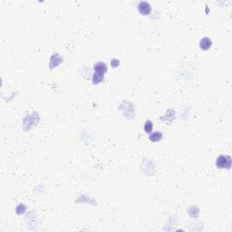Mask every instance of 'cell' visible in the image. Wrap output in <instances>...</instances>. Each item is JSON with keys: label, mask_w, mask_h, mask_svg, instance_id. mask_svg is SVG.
Instances as JSON below:
<instances>
[{"label": "cell", "mask_w": 232, "mask_h": 232, "mask_svg": "<svg viewBox=\"0 0 232 232\" xmlns=\"http://www.w3.org/2000/svg\"><path fill=\"white\" fill-rule=\"evenodd\" d=\"M230 158L229 156H224L220 155L216 161V165L218 168H230Z\"/></svg>", "instance_id": "obj_1"}, {"label": "cell", "mask_w": 232, "mask_h": 232, "mask_svg": "<svg viewBox=\"0 0 232 232\" xmlns=\"http://www.w3.org/2000/svg\"><path fill=\"white\" fill-rule=\"evenodd\" d=\"M138 7H139L140 12H141L142 15H148V14L151 12V5H150L148 2H145V1L141 2V3L139 4Z\"/></svg>", "instance_id": "obj_2"}, {"label": "cell", "mask_w": 232, "mask_h": 232, "mask_svg": "<svg viewBox=\"0 0 232 232\" xmlns=\"http://www.w3.org/2000/svg\"><path fill=\"white\" fill-rule=\"evenodd\" d=\"M95 71L96 74L104 75L105 72L107 71V66H106V64L104 63L99 62V63H97L95 65Z\"/></svg>", "instance_id": "obj_3"}, {"label": "cell", "mask_w": 232, "mask_h": 232, "mask_svg": "<svg viewBox=\"0 0 232 232\" xmlns=\"http://www.w3.org/2000/svg\"><path fill=\"white\" fill-rule=\"evenodd\" d=\"M199 46H200V48L203 49V50L209 49V48L211 46V40L210 38H208V37L202 38L200 40V42H199Z\"/></svg>", "instance_id": "obj_4"}, {"label": "cell", "mask_w": 232, "mask_h": 232, "mask_svg": "<svg viewBox=\"0 0 232 232\" xmlns=\"http://www.w3.org/2000/svg\"><path fill=\"white\" fill-rule=\"evenodd\" d=\"M161 137H162V134L160 133L156 132V133H153V134L150 135V140L153 141H160L161 139Z\"/></svg>", "instance_id": "obj_5"}, {"label": "cell", "mask_w": 232, "mask_h": 232, "mask_svg": "<svg viewBox=\"0 0 232 232\" xmlns=\"http://www.w3.org/2000/svg\"><path fill=\"white\" fill-rule=\"evenodd\" d=\"M144 131L146 133H151L153 131V122L151 121H147L144 124Z\"/></svg>", "instance_id": "obj_6"}, {"label": "cell", "mask_w": 232, "mask_h": 232, "mask_svg": "<svg viewBox=\"0 0 232 232\" xmlns=\"http://www.w3.org/2000/svg\"><path fill=\"white\" fill-rule=\"evenodd\" d=\"M102 79H103V75H99V74H95V75H94V78H93V82H94V83H100L101 81H102Z\"/></svg>", "instance_id": "obj_7"}]
</instances>
